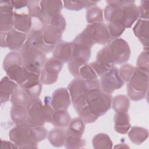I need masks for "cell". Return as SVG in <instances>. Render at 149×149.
<instances>
[{
    "instance_id": "cell-1",
    "label": "cell",
    "mask_w": 149,
    "mask_h": 149,
    "mask_svg": "<svg viewBox=\"0 0 149 149\" xmlns=\"http://www.w3.org/2000/svg\"><path fill=\"white\" fill-rule=\"evenodd\" d=\"M3 69L7 76L21 87L40 73L31 72L24 66L20 53L11 51L8 53L3 62Z\"/></svg>"
},
{
    "instance_id": "cell-2",
    "label": "cell",
    "mask_w": 149,
    "mask_h": 149,
    "mask_svg": "<svg viewBox=\"0 0 149 149\" xmlns=\"http://www.w3.org/2000/svg\"><path fill=\"white\" fill-rule=\"evenodd\" d=\"M106 2L108 5L104 8V15L110 38H119L126 29L123 23L122 8L125 1H107Z\"/></svg>"
},
{
    "instance_id": "cell-3",
    "label": "cell",
    "mask_w": 149,
    "mask_h": 149,
    "mask_svg": "<svg viewBox=\"0 0 149 149\" xmlns=\"http://www.w3.org/2000/svg\"><path fill=\"white\" fill-rule=\"evenodd\" d=\"M43 103L39 98H34L28 108L26 125L30 127L44 126L46 122L51 123L54 112L50 100H47Z\"/></svg>"
},
{
    "instance_id": "cell-4",
    "label": "cell",
    "mask_w": 149,
    "mask_h": 149,
    "mask_svg": "<svg viewBox=\"0 0 149 149\" xmlns=\"http://www.w3.org/2000/svg\"><path fill=\"white\" fill-rule=\"evenodd\" d=\"M112 97L100 88L90 89L86 94L87 106L98 118L104 115L112 106Z\"/></svg>"
},
{
    "instance_id": "cell-5",
    "label": "cell",
    "mask_w": 149,
    "mask_h": 149,
    "mask_svg": "<svg viewBox=\"0 0 149 149\" xmlns=\"http://www.w3.org/2000/svg\"><path fill=\"white\" fill-rule=\"evenodd\" d=\"M148 90V73L135 68L127 84V93L130 100L138 101L146 98Z\"/></svg>"
},
{
    "instance_id": "cell-6",
    "label": "cell",
    "mask_w": 149,
    "mask_h": 149,
    "mask_svg": "<svg viewBox=\"0 0 149 149\" xmlns=\"http://www.w3.org/2000/svg\"><path fill=\"white\" fill-rule=\"evenodd\" d=\"M23 66L29 70L40 73L46 59L45 53L26 42L19 51Z\"/></svg>"
},
{
    "instance_id": "cell-7",
    "label": "cell",
    "mask_w": 149,
    "mask_h": 149,
    "mask_svg": "<svg viewBox=\"0 0 149 149\" xmlns=\"http://www.w3.org/2000/svg\"><path fill=\"white\" fill-rule=\"evenodd\" d=\"M67 88L70 94L73 108L76 112H78L87 105L86 94L89 88L86 82L79 77L72 80Z\"/></svg>"
},
{
    "instance_id": "cell-8",
    "label": "cell",
    "mask_w": 149,
    "mask_h": 149,
    "mask_svg": "<svg viewBox=\"0 0 149 149\" xmlns=\"http://www.w3.org/2000/svg\"><path fill=\"white\" fill-rule=\"evenodd\" d=\"M10 140L18 146L19 148H37L31 136L30 127L26 125H17L12 128L9 132Z\"/></svg>"
},
{
    "instance_id": "cell-9",
    "label": "cell",
    "mask_w": 149,
    "mask_h": 149,
    "mask_svg": "<svg viewBox=\"0 0 149 149\" xmlns=\"http://www.w3.org/2000/svg\"><path fill=\"white\" fill-rule=\"evenodd\" d=\"M111 58L115 65L126 63L130 56V48L127 42L121 38L113 39L108 44Z\"/></svg>"
},
{
    "instance_id": "cell-10",
    "label": "cell",
    "mask_w": 149,
    "mask_h": 149,
    "mask_svg": "<svg viewBox=\"0 0 149 149\" xmlns=\"http://www.w3.org/2000/svg\"><path fill=\"white\" fill-rule=\"evenodd\" d=\"M63 68V63L55 59L50 58L47 59L40 72V80L45 85L55 83L58 78V74Z\"/></svg>"
},
{
    "instance_id": "cell-11",
    "label": "cell",
    "mask_w": 149,
    "mask_h": 149,
    "mask_svg": "<svg viewBox=\"0 0 149 149\" xmlns=\"http://www.w3.org/2000/svg\"><path fill=\"white\" fill-rule=\"evenodd\" d=\"M125 82L120 78L119 69L113 66L109 71L100 76V88L104 92L111 94L115 90L120 88Z\"/></svg>"
},
{
    "instance_id": "cell-12",
    "label": "cell",
    "mask_w": 149,
    "mask_h": 149,
    "mask_svg": "<svg viewBox=\"0 0 149 149\" xmlns=\"http://www.w3.org/2000/svg\"><path fill=\"white\" fill-rule=\"evenodd\" d=\"M63 5L61 1H40L41 15L38 20L44 27L49 23L52 18L61 14Z\"/></svg>"
},
{
    "instance_id": "cell-13",
    "label": "cell",
    "mask_w": 149,
    "mask_h": 149,
    "mask_svg": "<svg viewBox=\"0 0 149 149\" xmlns=\"http://www.w3.org/2000/svg\"><path fill=\"white\" fill-rule=\"evenodd\" d=\"M90 65L98 76H102L115 66L108 44L98 51L95 61L90 63Z\"/></svg>"
},
{
    "instance_id": "cell-14",
    "label": "cell",
    "mask_w": 149,
    "mask_h": 149,
    "mask_svg": "<svg viewBox=\"0 0 149 149\" xmlns=\"http://www.w3.org/2000/svg\"><path fill=\"white\" fill-rule=\"evenodd\" d=\"M83 32L95 44H106L109 40L110 36L107 25L102 23L88 24Z\"/></svg>"
},
{
    "instance_id": "cell-15",
    "label": "cell",
    "mask_w": 149,
    "mask_h": 149,
    "mask_svg": "<svg viewBox=\"0 0 149 149\" xmlns=\"http://www.w3.org/2000/svg\"><path fill=\"white\" fill-rule=\"evenodd\" d=\"M13 8L10 1H0V30L8 32L13 29Z\"/></svg>"
},
{
    "instance_id": "cell-16",
    "label": "cell",
    "mask_w": 149,
    "mask_h": 149,
    "mask_svg": "<svg viewBox=\"0 0 149 149\" xmlns=\"http://www.w3.org/2000/svg\"><path fill=\"white\" fill-rule=\"evenodd\" d=\"M72 102L68 88H59L52 93L50 100L51 105L54 111H66Z\"/></svg>"
},
{
    "instance_id": "cell-17",
    "label": "cell",
    "mask_w": 149,
    "mask_h": 149,
    "mask_svg": "<svg viewBox=\"0 0 149 149\" xmlns=\"http://www.w3.org/2000/svg\"><path fill=\"white\" fill-rule=\"evenodd\" d=\"M42 29H32L27 35L26 42L34 46L44 53H49L53 51L55 47L47 45L43 38Z\"/></svg>"
},
{
    "instance_id": "cell-18",
    "label": "cell",
    "mask_w": 149,
    "mask_h": 149,
    "mask_svg": "<svg viewBox=\"0 0 149 149\" xmlns=\"http://www.w3.org/2000/svg\"><path fill=\"white\" fill-rule=\"evenodd\" d=\"M27 35L14 28L6 33V46L12 51H20L26 42Z\"/></svg>"
},
{
    "instance_id": "cell-19",
    "label": "cell",
    "mask_w": 149,
    "mask_h": 149,
    "mask_svg": "<svg viewBox=\"0 0 149 149\" xmlns=\"http://www.w3.org/2000/svg\"><path fill=\"white\" fill-rule=\"evenodd\" d=\"M62 29L52 25L48 24L42 29L43 38L45 42L50 46L55 47L62 41V34L64 32Z\"/></svg>"
},
{
    "instance_id": "cell-20",
    "label": "cell",
    "mask_w": 149,
    "mask_h": 149,
    "mask_svg": "<svg viewBox=\"0 0 149 149\" xmlns=\"http://www.w3.org/2000/svg\"><path fill=\"white\" fill-rule=\"evenodd\" d=\"M122 8L124 25L130 28L139 17L138 6L133 1H125Z\"/></svg>"
},
{
    "instance_id": "cell-21",
    "label": "cell",
    "mask_w": 149,
    "mask_h": 149,
    "mask_svg": "<svg viewBox=\"0 0 149 149\" xmlns=\"http://www.w3.org/2000/svg\"><path fill=\"white\" fill-rule=\"evenodd\" d=\"M79 78L86 82L89 90L100 88L98 76L90 64L86 63L80 68L79 70Z\"/></svg>"
},
{
    "instance_id": "cell-22",
    "label": "cell",
    "mask_w": 149,
    "mask_h": 149,
    "mask_svg": "<svg viewBox=\"0 0 149 149\" xmlns=\"http://www.w3.org/2000/svg\"><path fill=\"white\" fill-rule=\"evenodd\" d=\"M148 20L140 19L133 28L134 34L139 39L145 51H148Z\"/></svg>"
},
{
    "instance_id": "cell-23",
    "label": "cell",
    "mask_w": 149,
    "mask_h": 149,
    "mask_svg": "<svg viewBox=\"0 0 149 149\" xmlns=\"http://www.w3.org/2000/svg\"><path fill=\"white\" fill-rule=\"evenodd\" d=\"M52 55L63 63L69 62L72 57V42L62 41L57 44L53 50Z\"/></svg>"
},
{
    "instance_id": "cell-24",
    "label": "cell",
    "mask_w": 149,
    "mask_h": 149,
    "mask_svg": "<svg viewBox=\"0 0 149 149\" xmlns=\"http://www.w3.org/2000/svg\"><path fill=\"white\" fill-rule=\"evenodd\" d=\"M19 87L18 84L8 76L3 77L0 82V102L1 104L7 102L14 92Z\"/></svg>"
},
{
    "instance_id": "cell-25",
    "label": "cell",
    "mask_w": 149,
    "mask_h": 149,
    "mask_svg": "<svg viewBox=\"0 0 149 149\" xmlns=\"http://www.w3.org/2000/svg\"><path fill=\"white\" fill-rule=\"evenodd\" d=\"M31 17L29 14L13 13V27L23 33H29L31 29Z\"/></svg>"
},
{
    "instance_id": "cell-26",
    "label": "cell",
    "mask_w": 149,
    "mask_h": 149,
    "mask_svg": "<svg viewBox=\"0 0 149 149\" xmlns=\"http://www.w3.org/2000/svg\"><path fill=\"white\" fill-rule=\"evenodd\" d=\"M113 121L115 131L119 134L127 133L131 127L130 118L127 112H115Z\"/></svg>"
},
{
    "instance_id": "cell-27",
    "label": "cell",
    "mask_w": 149,
    "mask_h": 149,
    "mask_svg": "<svg viewBox=\"0 0 149 149\" xmlns=\"http://www.w3.org/2000/svg\"><path fill=\"white\" fill-rule=\"evenodd\" d=\"M34 99L22 88L18 87L13 93L10 100L13 105H21L29 108Z\"/></svg>"
},
{
    "instance_id": "cell-28",
    "label": "cell",
    "mask_w": 149,
    "mask_h": 149,
    "mask_svg": "<svg viewBox=\"0 0 149 149\" xmlns=\"http://www.w3.org/2000/svg\"><path fill=\"white\" fill-rule=\"evenodd\" d=\"M28 108L21 105H12L10 109V118L13 122L16 125L26 124Z\"/></svg>"
},
{
    "instance_id": "cell-29",
    "label": "cell",
    "mask_w": 149,
    "mask_h": 149,
    "mask_svg": "<svg viewBox=\"0 0 149 149\" xmlns=\"http://www.w3.org/2000/svg\"><path fill=\"white\" fill-rule=\"evenodd\" d=\"M66 137V131L64 129L61 127H55L49 132L48 139L52 146L61 147L63 146Z\"/></svg>"
},
{
    "instance_id": "cell-30",
    "label": "cell",
    "mask_w": 149,
    "mask_h": 149,
    "mask_svg": "<svg viewBox=\"0 0 149 149\" xmlns=\"http://www.w3.org/2000/svg\"><path fill=\"white\" fill-rule=\"evenodd\" d=\"M127 133L130 140L133 144L136 145L141 144L148 136V132L147 129L139 126L132 127Z\"/></svg>"
},
{
    "instance_id": "cell-31",
    "label": "cell",
    "mask_w": 149,
    "mask_h": 149,
    "mask_svg": "<svg viewBox=\"0 0 149 149\" xmlns=\"http://www.w3.org/2000/svg\"><path fill=\"white\" fill-rule=\"evenodd\" d=\"M85 130V123L79 117L71 120L66 131V136L81 137Z\"/></svg>"
},
{
    "instance_id": "cell-32",
    "label": "cell",
    "mask_w": 149,
    "mask_h": 149,
    "mask_svg": "<svg viewBox=\"0 0 149 149\" xmlns=\"http://www.w3.org/2000/svg\"><path fill=\"white\" fill-rule=\"evenodd\" d=\"M92 145L95 149H111L113 143L107 134L101 133L93 137Z\"/></svg>"
},
{
    "instance_id": "cell-33",
    "label": "cell",
    "mask_w": 149,
    "mask_h": 149,
    "mask_svg": "<svg viewBox=\"0 0 149 149\" xmlns=\"http://www.w3.org/2000/svg\"><path fill=\"white\" fill-rule=\"evenodd\" d=\"M71 120L67 111H57L54 112L51 123L55 127H64L68 126Z\"/></svg>"
},
{
    "instance_id": "cell-34",
    "label": "cell",
    "mask_w": 149,
    "mask_h": 149,
    "mask_svg": "<svg viewBox=\"0 0 149 149\" xmlns=\"http://www.w3.org/2000/svg\"><path fill=\"white\" fill-rule=\"evenodd\" d=\"M98 1H63L64 8L68 10L79 11L83 8L88 9L95 6Z\"/></svg>"
},
{
    "instance_id": "cell-35",
    "label": "cell",
    "mask_w": 149,
    "mask_h": 149,
    "mask_svg": "<svg viewBox=\"0 0 149 149\" xmlns=\"http://www.w3.org/2000/svg\"><path fill=\"white\" fill-rule=\"evenodd\" d=\"M130 107L129 98L125 95H118L112 98V107L115 112H127Z\"/></svg>"
},
{
    "instance_id": "cell-36",
    "label": "cell",
    "mask_w": 149,
    "mask_h": 149,
    "mask_svg": "<svg viewBox=\"0 0 149 149\" xmlns=\"http://www.w3.org/2000/svg\"><path fill=\"white\" fill-rule=\"evenodd\" d=\"M103 12L101 8L93 6L87 9L86 20L88 24L103 22Z\"/></svg>"
},
{
    "instance_id": "cell-37",
    "label": "cell",
    "mask_w": 149,
    "mask_h": 149,
    "mask_svg": "<svg viewBox=\"0 0 149 149\" xmlns=\"http://www.w3.org/2000/svg\"><path fill=\"white\" fill-rule=\"evenodd\" d=\"M86 63H87V62L82 59L76 57H72L71 59L68 62V70L73 76L75 78H79V70L80 68Z\"/></svg>"
},
{
    "instance_id": "cell-38",
    "label": "cell",
    "mask_w": 149,
    "mask_h": 149,
    "mask_svg": "<svg viewBox=\"0 0 149 149\" xmlns=\"http://www.w3.org/2000/svg\"><path fill=\"white\" fill-rule=\"evenodd\" d=\"M86 142L81 137L66 136L63 146L68 149H76L83 148L86 146Z\"/></svg>"
},
{
    "instance_id": "cell-39",
    "label": "cell",
    "mask_w": 149,
    "mask_h": 149,
    "mask_svg": "<svg viewBox=\"0 0 149 149\" xmlns=\"http://www.w3.org/2000/svg\"><path fill=\"white\" fill-rule=\"evenodd\" d=\"M30 133L33 141L37 144L47 137L48 132L43 126H41L30 127Z\"/></svg>"
},
{
    "instance_id": "cell-40",
    "label": "cell",
    "mask_w": 149,
    "mask_h": 149,
    "mask_svg": "<svg viewBox=\"0 0 149 149\" xmlns=\"http://www.w3.org/2000/svg\"><path fill=\"white\" fill-rule=\"evenodd\" d=\"M149 62H148V51H144L139 55L137 63L136 68L145 73H148L149 70Z\"/></svg>"
},
{
    "instance_id": "cell-41",
    "label": "cell",
    "mask_w": 149,
    "mask_h": 149,
    "mask_svg": "<svg viewBox=\"0 0 149 149\" xmlns=\"http://www.w3.org/2000/svg\"><path fill=\"white\" fill-rule=\"evenodd\" d=\"M79 118L85 123H91L95 122L98 118L88 108L87 105L77 112Z\"/></svg>"
},
{
    "instance_id": "cell-42",
    "label": "cell",
    "mask_w": 149,
    "mask_h": 149,
    "mask_svg": "<svg viewBox=\"0 0 149 149\" xmlns=\"http://www.w3.org/2000/svg\"><path fill=\"white\" fill-rule=\"evenodd\" d=\"M135 68L129 63L122 65L119 69V74L124 82H128L132 76Z\"/></svg>"
},
{
    "instance_id": "cell-43",
    "label": "cell",
    "mask_w": 149,
    "mask_h": 149,
    "mask_svg": "<svg viewBox=\"0 0 149 149\" xmlns=\"http://www.w3.org/2000/svg\"><path fill=\"white\" fill-rule=\"evenodd\" d=\"M29 15L31 17L39 19L41 15V6L40 1H29L27 5Z\"/></svg>"
},
{
    "instance_id": "cell-44",
    "label": "cell",
    "mask_w": 149,
    "mask_h": 149,
    "mask_svg": "<svg viewBox=\"0 0 149 149\" xmlns=\"http://www.w3.org/2000/svg\"><path fill=\"white\" fill-rule=\"evenodd\" d=\"M139 17L141 19L148 20L149 18V1H141L140 5L138 6Z\"/></svg>"
},
{
    "instance_id": "cell-45",
    "label": "cell",
    "mask_w": 149,
    "mask_h": 149,
    "mask_svg": "<svg viewBox=\"0 0 149 149\" xmlns=\"http://www.w3.org/2000/svg\"><path fill=\"white\" fill-rule=\"evenodd\" d=\"M10 2L13 9H19L27 6L29 1H10Z\"/></svg>"
},
{
    "instance_id": "cell-46",
    "label": "cell",
    "mask_w": 149,
    "mask_h": 149,
    "mask_svg": "<svg viewBox=\"0 0 149 149\" xmlns=\"http://www.w3.org/2000/svg\"><path fill=\"white\" fill-rule=\"evenodd\" d=\"M18 146H16L14 143L12 141H4L1 140V148H18Z\"/></svg>"
},
{
    "instance_id": "cell-47",
    "label": "cell",
    "mask_w": 149,
    "mask_h": 149,
    "mask_svg": "<svg viewBox=\"0 0 149 149\" xmlns=\"http://www.w3.org/2000/svg\"><path fill=\"white\" fill-rule=\"evenodd\" d=\"M6 33V32H3V31H1V33H0L1 47H3V48L6 47V42H5Z\"/></svg>"
}]
</instances>
